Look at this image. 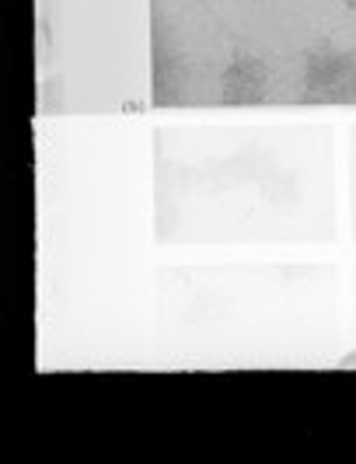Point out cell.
Segmentation results:
<instances>
[{"label": "cell", "mask_w": 356, "mask_h": 464, "mask_svg": "<svg viewBox=\"0 0 356 464\" xmlns=\"http://www.w3.org/2000/svg\"><path fill=\"white\" fill-rule=\"evenodd\" d=\"M265 67L252 56H237L235 63L224 73V98L231 105H252V102H262L265 94Z\"/></svg>", "instance_id": "1"}, {"label": "cell", "mask_w": 356, "mask_h": 464, "mask_svg": "<svg viewBox=\"0 0 356 464\" xmlns=\"http://www.w3.org/2000/svg\"><path fill=\"white\" fill-rule=\"evenodd\" d=\"M342 70H346V63H342L339 56L318 53V56L308 60V84L311 88H332V84H339Z\"/></svg>", "instance_id": "2"}, {"label": "cell", "mask_w": 356, "mask_h": 464, "mask_svg": "<svg viewBox=\"0 0 356 464\" xmlns=\"http://www.w3.org/2000/svg\"><path fill=\"white\" fill-rule=\"evenodd\" d=\"M346 4H350V7H353V11H356V0H346Z\"/></svg>", "instance_id": "3"}]
</instances>
